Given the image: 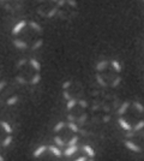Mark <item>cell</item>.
I'll use <instances>...</instances> for the list:
<instances>
[{
  "label": "cell",
  "mask_w": 144,
  "mask_h": 161,
  "mask_svg": "<svg viewBox=\"0 0 144 161\" xmlns=\"http://www.w3.org/2000/svg\"><path fill=\"white\" fill-rule=\"evenodd\" d=\"M54 144L61 150L72 147L79 141V128L72 120L59 121L53 128Z\"/></svg>",
  "instance_id": "4"
},
{
  "label": "cell",
  "mask_w": 144,
  "mask_h": 161,
  "mask_svg": "<svg viewBox=\"0 0 144 161\" xmlns=\"http://www.w3.org/2000/svg\"><path fill=\"white\" fill-rule=\"evenodd\" d=\"M124 146L130 152L136 154H144V130L126 132L124 138Z\"/></svg>",
  "instance_id": "8"
},
{
  "label": "cell",
  "mask_w": 144,
  "mask_h": 161,
  "mask_svg": "<svg viewBox=\"0 0 144 161\" xmlns=\"http://www.w3.org/2000/svg\"><path fill=\"white\" fill-rule=\"evenodd\" d=\"M0 161H5V160H4V158H3L1 155H0Z\"/></svg>",
  "instance_id": "12"
},
{
  "label": "cell",
  "mask_w": 144,
  "mask_h": 161,
  "mask_svg": "<svg viewBox=\"0 0 144 161\" xmlns=\"http://www.w3.org/2000/svg\"><path fill=\"white\" fill-rule=\"evenodd\" d=\"M97 82L108 88H115L121 80V65L118 60L101 61L96 66Z\"/></svg>",
  "instance_id": "5"
},
{
  "label": "cell",
  "mask_w": 144,
  "mask_h": 161,
  "mask_svg": "<svg viewBox=\"0 0 144 161\" xmlns=\"http://www.w3.org/2000/svg\"><path fill=\"white\" fill-rule=\"evenodd\" d=\"M95 158V150L88 144H75L62 150V161H91Z\"/></svg>",
  "instance_id": "6"
},
{
  "label": "cell",
  "mask_w": 144,
  "mask_h": 161,
  "mask_svg": "<svg viewBox=\"0 0 144 161\" xmlns=\"http://www.w3.org/2000/svg\"><path fill=\"white\" fill-rule=\"evenodd\" d=\"M18 101V94L8 82H0V103L4 106H12Z\"/></svg>",
  "instance_id": "9"
},
{
  "label": "cell",
  "mask_w": 144,
  "mask_h": 161,
  "mask_svg": "<svg viewBox=\"0 0 144 161\" xmlns=\"http://www.w3.org/2000/svg\"><path fill=\"white\" fill-rule=\"evenodd\" d=\"M12 42L17 48L24 51L39 49L43 43L42 28L33 20H19L11 30Z\"/></svg>",
  "instance_id": "1"
},
{
  "label": "cell",
  "mask_w": 144,
  "mask_h": 161,
  "mask_svg": "<svg viewBox=\"0 0 144 161\" xmlns=\"http://www.w3.org/2000/svg\"><path fill=\"white\" fill-rule=\"evenodd\" d=\"M118 124L126 132L144 129V106L138 101H125L118 111Z\"/></svg>",
  "instance_id": "2"
},
{
  "label": "cell",
  "mask_w": 144,
  "mask_h": 161,
  "mask_svg": "<svg viewBox=\"0 0 144 161\" xmlns=\"http://www.w3.org/2000/svg\"><path fill=\"white\" fill-rule=\"evenodd\" d=\"M60 3L58 0H40L39 1V14L45 17H51L58 11Z\"/></svg>",
  "instance_id": "11"
},
{
  "label": "cell",
  "mask_w": 144,
  "mask_h": 161,
  "mask_svg": "<svg viewBox=\"0 0 144 161\" xmlns=\"http://www.w3.org/2000/svg\"><path fill=\"white\" fill-rule=\"evenodd\" d=\"M13 141L12 126L5 120H0V148H7Z\"/></svg>",
  "instance_id": "10"
},
{
  "label": "cell",
  "mask_w": 144,
  "mask_h": 161,
  "mask_svg": "<svg viewBox=\"0 0 144 161\" xmlns=\"http://www.w3.org/2000/svg\"><path fill=\"white\" fill-rule=\"evenodd\" d=\"M33 161H62V150L55 144L39 146L33 153Z\"/></svg>",
  "instance_id": "7"
},
{
  "label": "cell",
  "mask_w": 144,
  "mask_h": 161,
  "mask_svg": "<svg viewBox=\"0 0 144 161\" xmlns=\"http://www.w3.org/2000/svg\"><path fill=\"white\" fill-rule=\"evenodd\" d=\"M14 78L22 84L35 86L42 78V66L36 59H21L16 64Z\"/></svg>",
  "instance_id": "3"
}]
</instances>
